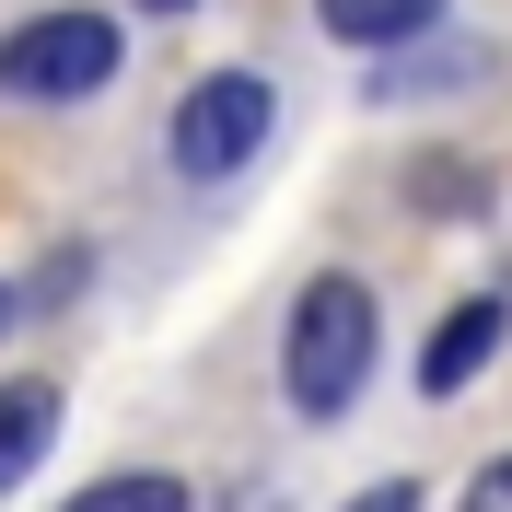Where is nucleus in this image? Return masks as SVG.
Returning <instances> with one entry per match:
<instances>
[{"instance_id": "obj_1", "label": "nucleus", "mask_w": 512, "mask_h": 512, "mask_svg": "<svg viewBox=\"0 0 512 512\" xmlns=\"http://www.w3.org/2000/svg\"><path fill=\"white\" fill-rule=\"evenodd\" d=\"M373 361H384L373 291H361L350 268L303 280V303H291V326H280V384H291V408H303V419H350L361 384H373Z\"/></svg>"}, {"instance_id": "obj_10", "label": "nucleus", "mask_w": 512, "mask_h": 512, "mask_svg": "<svg viewBox=\"0 0 512 512\" xmlns=\"http://www.w3.org/2000/svg\"><path fill=\"white\" fill-rule=\"evenodd\" d=\"M140 12H187V0H140Z\"/></svg>"}, {"instance_id": "obj_11", "label": "nucleus", "mask_w": 512, "mask_h": 512, "mask_svg": "<svg viewBox=\"0 0 512 512\" xmlns=\"http://www.w3.org/2000/svg\"><path fill=\"white\" fill-rule=\"evenodd\" d=\"M0 326H12V280H0Z\"/></svg>"}, {"instance_id": "obj_8", "label": "nucleus", "mask_w": 512, "mask_h": 512, "mask_svg": "<svg viewBox=\"0 0 512 512\" xmlns=\"http://www.w3.org/2000/svg\"><path fill=\"white\" fill-rule=\"evenodd\" d=\"M466 512H512V454H489L478 478H466Z\"/></svg>"}, {"instance_id": "obj_5", "label": "nucleus", "mask_w": 512, "mask_h": 512, "mask_svg": "<svg viewBox=\"0 0 512 512\" xmlns=\"http://www.w3.org/2000/svg\"><path fill=\"white\" fill-rule=\"evenodd\" d=\"M47 443H59V384H35V373L0 384V501L47 466Z\"/></svg>"}, {"instance_id": "obj_2", "label": "nucleus", "mask_w": 512, "mask_h": 512, "mask_svg": "<svg viewBox=\"0 0 512 512\" xmlns=\"http://www.w3.org/2000/svg\"><path fill=\"white\" fill-rule=\"evenodd\" d=\"M268 128H280V94H268L256 70H210V82H187L175 117H163V163H175L187 187H222V175H245V163L268 152Z\"/></svg>"}, {"instance_id": "obj_9", "label": "nucleus", "mask_w": 512, "mask_h": 512, "mask_svg": "<svg viewBox=\"0 0 512 512\" xmlns=\"http://www.w3.org/2000/svg\"><path fill=\"white\" fill-rule=\"evenodd\" d=\"M350 512H419V489H408V478H384V489H361Z\"/></svg>"}, {"instance_id": "obj_6", "label": "nucleus", "mask_w": 512, "mask_h": 512, "mask_svg": "<svg viewBox=\"0 0 512 512\" xmlns=\"http://www.w3.org/2000/svg\"><path fill=\"white\" fill-rule=\"evenodd\" d=\"M315 24L338 47H408V35L443 24V0H315Z\"/></svg>"}, {"instance_id": "obj_7", "label": "nucleus", "mask_w": 512, "mask_h": 512, "mask_svg": "<svg viewBox=\"0 0 512 512\" xmlns=\"http://www.w3.org/2000/svg\"><path fill=\"white\" fill-rule=\"evenodd\" d=\"M70 512H198V501H187V478H163V466H117V478L70 489Z\"/></svg>"}, {"instance_id": "obj_12", "label": "nucleus", "mask_w": 512, "mask_h": 512, "mask_svg": "<svg viewBox=\"0 0 512 512\" xmlns=\"http://www.w3.org/2000/svg\"><path fill=\"white\" fill-rule=\"evenodd\" d=\"M256 512H268V501H256Z\"/></svg>"}, {"instance_id": "obj_3", "label": "nucleus", "mask_w": 512, "mask_h": 512, "mask_svg": "<svg viewBox=\"0 0 512 512\" xmlns=\"http://www.w3.org/2000/svg\"><path fill=\"white\" fill-rule=\"evenodd\" d=\"M128 59V35L117 12H24V24L0 35V94H24V105H82L105 94Z\"/></svg>"}, {"instance_id": "obj_4", "label": "nucleus", "mask_w": 512, "mask_h": 512, "mask_svg": "<svg viewBox=\"0 0 512 512\" xmlns=\"http://www.w3.org/2000/svg\"><path fill=\"white\" fill-rule=\"evenodd\" d=\"M501 338H512V303H501V291H466V303L431 326V350H419V396H431V408H443V396H466V384L501 361Z\"/></svg>"}]
</instances>
